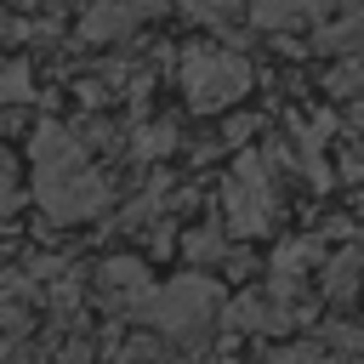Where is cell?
I'll use <instances>...</instances> for the list:
<instances>
[{
  "mask_svg": "<svg viewBox=\"0 0 364 364\" xmlns=\"http://www.w3.org/2000/svg\"><path fill=\"white\" fill-rule=\"evenodd\" d=\"M28 165H34L28 193H34V205L51 222H85V216L108 210V182H102V171L91 165L85 142L68 125H51L46 119L28 136Z\"/></svg>",
  "mask_w": 364,
  "mask_h": 364,
  "instance_id": "1",
  "label": "cell"
},
{
  "mask_svg": "<svg viewBox=\"0 0 364 364\" xmlns=\"http://www.w3.org/2000/svg\"><path fill=\"white\" fill-rule=\"evenodd\" d=\"M176 80H182V97L188 108L199 114H222L233 108L245 91H250V63L233 51V46H188L182 63H176Z\"/></svg>",
  "mask_w": 364,
  "mask_h": 364,
  "instance_id": "2",
  "label": "cell"
},
{
  "mask_svg": "<svg viewBox=\"0 0 364 364\" xmlns=\"http://www.w3.org/2000/svg\"><path fill=\"white\" fill-rule=\"evenodd\" d=\"M222 307H228V301H222V284H216L210 273H176V279H165V284L154 290V301H148L142 318H154V324H159L165 336H176V341H199Z\"/></svg>",
  "mask_w": 364,
  "mask_h": 364,
  "instance_id": "3",
  "label": "cell"
},
{
  "mask_svg": "<svg viewBox=\"0 0 364 364\" xmlns=\"http://www.w3.org/2000/svg\"><path fill=\"white\" fill-rule=\"evenodd\" d=\"M222 216H228V228L245 233V239H256V233L273 228V216H279V188H273V171H267L262 154H239V159H233V171H228V182H222Z\"/></svg>",
  "mask_w": 364,
  "mask_h": 364,
  "instance_id": "4",
  "label": "cell"
},
{
  "mask_svg": "<svg viewBox=\"0 0 364 364\" xmlns=\"http://www.w3.org/2000/svg\"><path fill=\"white\" fill-rule=\"evenodd\" d=\"M97 290H102V301L119 307V313H148V301H154L159 284H154L148 262H136V256H108L102 273H97Z\"/></svg>",
  "mask_w": 364,
  "mask_h": 364,
  "instance_id": "5",
  "label": "cell"
},
{
  "mask_svg": "<svg viewBox=\"0 0 364 364\" xmlns=\"http://www.w3.org/2000/svg\"><path fill=\"white\" fill-rule=\"evenodd\" d=\"M159 6H165V0H91L80 34H85V40H119V34H131L142 17H154Z\"/></svg>",
  "mask_w": 364,
  "mask_h": 364,
  "instance_id": "6",
  "label": "cell"
},
{
  "mask_svg": "<svg viewBox=\"0 0 364 364\" xmlns=\"http://www.w3.org/2000/svg\"><path fill=\"white\" fill-rule=\"evenodd\" d=\"M222 313L233 318V330H284V324L296 318V307H290L284 296H239V301H228Z\"/></svg>",
  "mask_w": 364,
  "mask_h": 364,
  "instance_id": "7",
  "label": "cell"
},
{
  "mask_svg": "<svg viewBox=\"0 0 364 364\" xmlns=\"http://www.w3.org/2000/svg\"><path fill=\"white\" fill-rule=\"evenodd\" d=\"M313 256H318V245H313V239H284V245L273 250V296H284V301H290V290L307 279Z\"/></svg>",
  "mask_w": 364,
  "mask_h": 364,
  "instance_id": "8",
  "label": "cell"
},
{
  "mask_svg": "<svg viewBox=\"0 0 364 364\" xmlns=\"http://www.w3.org/2000/svg\"><path fill=\"white\" fill-rule=\"evenodd\" d=\"M318 46H324V51H341V57H358V51H364V17H358V11L330 17V23L318 28Z\"/></svg>",
  "mask_w": 364,
  "mask_h": 364,
  "instance_id": "9",
  "label": "cell"
},
{
  "mask_svg": "<svg viewBox=\"0 0 364 364\" xmlns=\"http://www.w3.org/2000/svg\"><path fill=\"white\" fill-rule=\"evenodd\" d=\"M245 11H250L256 28H290L307 11V0H245Z\"/></svg>",
  "mask_w": 364,
  "mask_h": 364,
  "instance_id": "10",
  "label": "cell"
},
{
  "mask_svg": "<svg viewBox=\"0 0 364 364\" xmlns=\"http://www.w3.org/2000/svg\"><path fill=\"white\" fill-rule=\"evenodd\" d=\"M176 6H182L193 23H205V28H228V23L245 11L239 0H176Z\"/></svg>",
  "mask_w": 364,
  "mask_h": 364,
  "instance_id": "11",
  "label": "cell"
},
{
  "mask_svg": "<svg viewBox=\"0 0 364 364\" xmlns=\"http://www.w3.org/2000/svg\"><path fill=\"white\" fill-rule=\"evenodd\" d=\"M182 250H188V262H222V250H228V239H222V228H193L188 239H182Z\"/></svg>",
  "mask_w": 364,
  "mask_h": 364,
  "instance_id": "12",
  "label": "cell"
},
{
  "mask_svg": "<svg viewBox=\"0 0 364 364\" xmlns=\"http://www.w3.org/2000/svg\"><path fill=\"white\" fill-rule=\"evenodd\" d=\"M171 148H176V125H165V119H159V125H142L136 142H131L136 159H154V154H171Z\"/></svg>",
  "mask_w": 364,
  "mask_h": 364,
  "instance_id": "13",
  "label": "cell"
},
{
  "mask_svg": "<svg viewBox=\"0 0 364 364\" xmlns=\"http://www.w3.org/2000/svg\"><path fill=\"white\" fill-rule=\"evenodd\" d=\"M330 91L336 97H364V57H347L330 68Z\"/></svg>",
  "mask_w": 364,
  "mask_h": 364,
  "instance_id": "14",
  "label": "cell"
},
{
  "mask_svg": "<svg viewBox=\"0 0 364 364\" xmlns=\"http://www.w3.org/2000/svg\"><path fill=\"white\" fill-rule=\"evenodd\" d=\"M28 85H34V80H28L23 63H0V97H6V102H28V97H34Z\"/></svg>",
  "mask_w": 364,
  "mask_h": 364,
  "instance_id": "15",
  "label": "cell"
},
{
  "mask_svg": "<svg viewBox=\"0 0 364 364\" xmlns=\"http://www.w3.org/2000/svg\"><path fill=\"white\" fill-rule=\"evenodd\" d=\"M267 364H358V358H330V353H318V347H273Z\"/></svg>",
  "mask_w": 364,
  "mask_h": 364,
  "instance_id": "16",
  "label": "cell"
},
{
  "mask_svg": "<svg viewBox=\"0 0 364 364\" xmlns=\"http://www.w3.org/2000/svg\"><path fill=\"white\" fill-rule=\"evenodd\" d=\"M17 199H23V182H17V159L0 148V216H6Z\"/></svg>",
  "mask_w": 364,
  "mask_h": 364,
  "instance_id": "17",
  "label": "cell"
},
{
  "mask_svg": "<svg viewBox=\"0 0 364 364\" xmlns=\"http://www.w3.org/2000/svg\"><path fill=\"white\" fill-rule=\"evenodd\" d=\"M358 262H364V250H347V256H336V262H330V290H336V296H341V290H353Z\"/></svg>",
  "mask_w": 364,
  "mask_h": 364,
  "instance_id": "18",
  "label": "cell"
},
{
  "mask_svg": "<svg viewBox=\"0 0 364 364\" xmlns=\"http://www.w3.org/2000/svg\"><path fill=\"white\" fill-rule=\"evenodd\" d=\"M353 125L364 131V97H353Z\"/></svg>",
  "mask_w": 364,
  "mask_h": 364,
  "instance_id": "19",
  "label": "cell"
}]
</instances>
